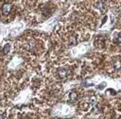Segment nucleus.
<instances>
[{
  "instance_id": "nucleus-1",
  "label": "nucleus",
  "mask_w": 121,
  "mask_h": 119,
  "mask_svg": "<svg viewBox=\"0 0 121 119\" xmlns=\"http://www.w3.org/2000/svg\"><path fill=\"white\" fill-rule=\"evenodd\" d=\"M10 8H11V6L9 3H5L3 6H2V8H1V12L2 14L4 15H8L10 11Z\"/></svg>"
},
{
  "instance_id": "nucleus-2",
  "label": "nucleus",
  "mask_w": 121,
  "mask_h": 119,
  "mask_svg": "<svg viewBox=\"0 0 121 119\" xmlns=\"http://www.w3.org/2000/svg\"><path fill=\"white\" fill-rule=\"evenodd\" d=\"M59 74H60V77H66V76H68V71L65 70V69H62V70L60 71Z\"/></svg>"
},
{
  "instance_id": "nucleus-3",
  "label": "nucleus",
  "mask_w": 121,
  "mask_h": 119,
  "mask_svg": "<svg viewBox=\"0 0 121 119\" xmlns=\"http://www.w3.org/2000/svg\"><path fill=\"white\" fill-rule=\"evenodd\" d=\"M69 97H70V100H76L77 99V94L76 93H71L70 94V95H69Z\"/></svg>"
},
{
  "instance_id": "nucleus-4",
  "label": "nucleus",
  "mask_w": 121,
  "mask_h": 119,
  "mask_svg": "<svg viewBox=\"0 0 121 119\" xmlns=\"http://www.w3.org/2000/svg\"><path fill=\"white\" fill-rule=\"evenodd\" d=\"M114 42H118V43H121V35L116 36V37L114 38Z\"/></svg>"
},
{
  "instance_id": "nucleus-5",
  "label": "nucleus",
  "mask_w": 121,
  "mask_h": 119,
  "mask_svg": "<svg viewBox=\"0 0 121 119\" xmlns=\"http://www.w3.org/2000/svg\"><path fill=\"white\" fill-rule=\"evenodd\" d=\"M9 50V43H7L6 45H5V47H4V49H3V51H4V53H8V51Z\"/></svg>"
},
{
  "instance_id": "nucleus-6",
  "label": "nucleus",
  "mask_w": 121,
  "mask_h": 119,
  "mask_svg": "<svg viewBox=\"0 0 121 119\" xmlns=\"http://www.w3.org/2000/svg\"><path fill=\"white\" fill-rule=\"evenodd\" d=\"M0 119H3V116L2 115H0Z\"/></svg>"
}]
</instances>
